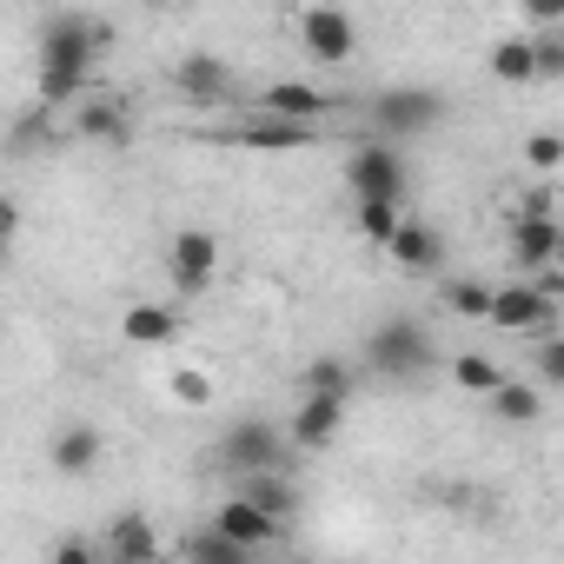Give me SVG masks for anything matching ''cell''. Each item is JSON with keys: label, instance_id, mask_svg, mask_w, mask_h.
<instances>
[{"label": "cell", "instance_id": "f1b7e54d", "mask_svg": "<svg viewBox=\"0 0 564 564\" xmlns=\"http://www.w3.org/2000/svg\"><path fill=\"white\" fill-rule=\"evenodd\" d=\"M524 372H531V379H538L544 392H564V333H557V339H538V346H531V366H524Z\"/></svg>", "mask_w": 564, "mask_h": 564}, {"label": "cell", "instance_id": "d6986e66", "mask_svg": "<svg viewBox=\"0 0 564 564\" xmlns=\"http://www.w3.org/2000/svg\"><path fill=\"white\" fill-rule=\"evenodd\" d=\"M491 419H498V425H511V432L538 425V419H544V386H538V379H511V386L491 399Z\"/></svg>", "mask_w": 564, "mask_h": 564}, {"label": "cell", "instance_id": "ac0fdd59", "mask_svg": "<svg viewBox=\"0 0 564 564\" xmlns=\"http://www.w3.org/2000/svg\"><path fill=\"white\" fill-rule=\"evenodd\" d=\"M232 140L252 147V153H300V147H313L319 133H313V127H286V120H246V127H232Z\"/></svg>", "mask_w": 564, "mask_h": 564}, {"label": "cell", "instance_id": "9a60e30c", "mask_svg": "<svg viewBox=\"0 0 564 564\" xmlns=\"http://www.w3.org/2000/svg\"><path fill=\"white\" fill-rule=\"evenodd\" d=\"M173 87H180L193 107H213V100L232 94V67H226L219 54H180V61H173Z\"/></svg>", "mask_w": 564, "mask_h": 564}, {"label": "cell", "instance_id": "ffe728a7", "mask_svg": "<svg viewBox=\"0 0 564 564\" xmlns=\"http://www.w3.org/2000/svg\"><path fill=\"white\" fill-rule=\"evenodd\" d=\"M239 491L265 511V518H279V524H293V511H300V491H293V478L286 471H265V478H239Z\"/></svg>", "mask_w": 564, "mask_h": 564}, {"label": "cell", "instance_id": "cb8c5ba5", "mask_svg": "<svg viewBox=\"0 0 564 564\" xmlns=\"http://www.w3.org/2000/svg\"><path fill=\"white\" fill-rule=\"evenodd\" d=\"M491 306H498V286H485V279H445V313L452 319H485L491 326Z\"/></svg>", "mask_w": 564, "mask_h": 564}, {"label": "cell", "instance_id": "4fadbf2b", "mask_svg": "<svg viewBox=\"0 0 564 564\" xmlns=\"http://www.w3.org/2000/svg\"><path fill=\"white\" fill-rule=\"evenodd\" d=\"M405 279H438V265H445V232L438 226H425L419 213L399 226V239H392V252H386Z\"/></svg>", "mask_w": 564, "mask_h": 564}, {"label": "cell", "instance_id": "7402d4cb", "mask_svg": "<svg viewBox=\"0 0 564 564\" xmlns=\"http://www.w3.org/2000/svg\"><path fill=\"white\" fill-rule=\"evenodd\" d=\"M74 127H80V140H107V147H120V140H127V107H120L113 94H100V100H87V107L74 113Z\"/></svg>", "mask_w": 564, "mask_h": 564}, {"label": "cell", "instance_id": "e0dca14e", "mask_svg": "<svg viewBox=\"0 0 564 564\" xmlns=\"http://www.w3.org/2000/svg\"><path fill=\"white\" fill-rule=\"evenodd\" d=\"M120 339L127 346H173L180 339V313L173 306H153V300H133L120 313Z\"/></svg>", "mask_w": 564, "mask_h": 564}, {"label": "cell", "instance_id": "83f0119b", "mask_svg": "<svg viewBox=\"0 0 564 564\" xmlns=\"http://www.w3.org/2000/svg\"><path fill=\"white\" fill-rule=\"evenodd\" d=\"M166 392H173L180 405L206 412V405H213V372H199V366H173V372H166Z\"/></svg>", "mask_w": 564, "mask_h": 564}, {"label": "cell", "instance_id": "f546056e", "mask_svg": "<svg viewBox=\"0 0 564 564\" xmlns=\"http://www.w3.org/2000/svg\"><path fill=\"white\" fill-rule=\"evenodd\" d=\"M524 160H531V173H557L564 166V133H524Z\"/></svg>", "mask_w": 564, "mask_h": 564}, {"label": "cell", "instance_id": "7c38bea8", "mask_svg": "<svg viewBox=\"0 0 564 564\" xmlns=\"http://www.w3.org/2000/svg\"><path fill=\"white\" fill-rule=\"evenodd\" d=\"M206 524H213V531H226V538H232L239 551H252V557H259V551H265V544H272L279 531H286L279 518H265V511H259V505H252L246 491H232V498H226V505H219V511H213Z\"/></svg>", "mask_w": 564, "mask_h": 564}, {"label": "cell", "instance_id": "5bb4252c", "mask_svg": "<svg viewBox=\"0 0 564 564\" xmlns=\"http://www.w3.org/2000/svg\"><path fill=\"white\" fill-rule=\"evenodd\" d=\"M339 425H346V399H300V412L286 419V438H293V452H326L333 438H339Z\"/></svg>", "mask_w": 564, "mask_h": 564}, {"label": "cell", "instance_id": "836d02e7", "mask_svg": "<svg viewBox=\"0 0 564 564\" xmlns=\"http://www.w3.org/2000/svg\"><path fill=\"white\" fill-rule=\"evenodd\" d=\"M531 286H538L551 306H564V265H544V272H531Z\"/></svg>", "mask_w": 564, "mask_h": 564}, {"label": "cell", "instance_id": "484cf974", "mask_svg": "<svg viewBox=\"0 0 564 564\" xmlns=\"http://www.w3.org/2000/svg\"><path fill=\"white\" fill-rule=\"evenodd\" d=\"M252 551H239L226 531H213V524H199V531H186V564H246Z\"/></svg>", "mask_w": 564, "mask_h": 564}, {"label": "cell", "instance_id": "9c48e42d", "mask_svg": "<svg viewBox=\"0 0 564 564\" xmlns=\"http://www.w3.org/2000/svg\"><path fill=\"white\" fill-rule=\"evenodd\" d=\"M300 41H306L313 61L339 67V61L359 54V21H352L346 8H306V14H300Z\"/></svg>", "mask_w": 564, "mask_h": 564}, {"label": "cell", "instance_id": "d6a6232c", "mask_svg": "<svg viewBox=\"0 0 564 564\" xmlns=\"http://www.w3.org/2000/svg\"><path fill=\"white\" fill-rule=\"evenodd\" d=\"M524 28H564V0H524Z\"/></svg>", "mask_w": 564, "mask_h": 564}, {"label": "cell", "instance_id": "3957f363", "mask_svg": "<svg viewBox=\"0 0 564 564\" xmlns=\"http://www.w3.org/2000/svg\"><path fill=\"white\" fill-rule=\"evenodd\" d=\"M286 432L279 425H265V419H239V425H226V438H219V465L226 471H239V478H265V471H279L286 465Z\"/></svg>", "mask_w": 564, "mask_h": 564}, {"label": "cell", "instance_id": "277c9868", "mask_svg": "<svg viewBox=\"0 0 564 564\" xmlns=\"http://www.w3.org/2000/svg\"><path fill=\"white\" fill-rule=\"evenodd\" d=\"M564 306H551L531 279H511V286H498V306H491V326L498 333H511V339H524V346H538V339H557L564 326Z\"/></svg>", "mask_w": 564, "mask_h": 564}, {"label": "cell", "instance_id": "d4e9b609", "mask_svg": "<svg viewBox=\"0 0 564 564\" xmlns=\"http://www.w3.org/2000/svg\"><path fill=\"white\" fill-rule=\"evenodd\" d=\"M491 80H505V87H538V54H531V41H498V47H491Z\"/></svg>", "mask_w": 564, "mask_h": 564}, {"label": "cell", "instance_id": "8fae6325", "mask_svg": "<svg viewBox=\"0 0 564 564\" xmlns=\"http://www.w3.org/2000/svg\"><path fill=\"white\" fill-rule=\"evenodd\" d=\"M511 265H518V279H531V272H544V265H564V226L557 219H511Z\"/></svg>", "mask_w": 564, "mask_h": 564}, {"label": "cell", "instance_id": "52a82bcc", "mask_svg": "<svg viewBox=\"0 0 564 564\" xmlns=\"http://www.w3.org/2000/svg\"><path fill=\"white\" fill-rule=\"evenodd\" d=\"M346 186H352V199H392V206H405V160H399V147H392V140L352 147Z\"/></svg>", "mask_w": 564, "mask_h": 564}, {"label": "cell", "instance_id": "2e32d148", "mask_svg": "<svg viewBox=\"0 0 564 564\" xmlns=\"http://www.w3.org/2000/svg\"><path fill=\"white\" fill-rule=\"evenodd\" d=\"M100 452H107L100 425H61V432H54V445H47V458H54V471H61V478H87V471L100 465Z\"/></svg>", "mask_w": 564, "mask_h": 564}, {"label": "cell", "instance_id": "5b68a950", "mask_svg": "<svg viewBox=\"0 0 564 564\" xmlns=\"http://www.w3.org/2000/svg\"><path fill=\"white\" fill-rule=\"evenodd\" d=\"M166 279H173L180 300L213 293V279H219V239H213L206 226H180V232L166 239Z\"/></svg>", "mask_w": 564, "mask_h": 564}, {"label": "cell", "instance_id": "44dd1931", "mask_svg": "<svg viewBox=\"0 0 564 564\" xmlns=\"http://www.w3.org/2000/svg\"><path fill=\"white\" fill-rule=\"evenodd\" d=\"M412 213L405 206H392V199H359L352 206V226H359V239H372L379 252H392V239H399V226H405Z\"/></svg>", "mask_w": 564, "mask_h": 564}, {"label": "cell", "instance_id": "6da1fadb", "mask_svg": "<svg viewBox=\"0 0 564 564\" xmlns=\"http://www.w3.org/2000/svg\"><path fill=\"white\" fill-rule=\"evenodd\" d=\"M107 47H113V28L107 21H94V14H54L41 28V100L47 107L80 100Z\"/></svg>", "mask_w": 564, "mask_h": 564}, {"label": "cell", "instance_id": "30bf717a", "mask_svg": "<svg viewBox=\"0 0 564 564\" xmlns=\"http://www.w3.org/2000/svg\"><path fill=\"white\" fill-rule=\"evenodd\" d=\"M100 551H107L113 564H166V551H160V524H153L147 511H113L107 531H100Z\"/></svg>", "mask_w": 564, "mask_h": 564}, {"label": "cell", "instance_id": "4316f807", "mask_svg": "<svg viewBox=\"0 0 564 564\" xmlns=\"http://www.w3.org/2000/svg\"><path fill=\"white\" fill-rule=\"evenodd\" d=\"M306 392H313V399H346V392H352V366L333 359V352L313 359V366H306Z\"/></svg>", "mask_w": 564, "mask_h": 564}, {"label": "cell", "instance_id": "e575fe53", "mask_svg": "<svg viewBox=\"0 0 564 564\" xmlns=\"http://www.w3.org/2000/svg\"><path fill=\"white\" fill-rule=\"evenodd\" d=\"M246 564H259V557H246Z\"/></svg>", "mask_w": 564, "mask_h": 564}, {"label": "cell", "instance_id": "4dcf8cb0", "mask_svg": "<svg viewBox=\"0 0 564 564\" xmlns=\"http://www.w3.org/2000/svg\"><path fill=\"white\" fill-rule=\"evenodd\" d=\"M538 54V80H564V34H531Z\"/></svg>", "mask_w": 564, "mask_h": 564}, {"label": "cell", "instance_id": "1f68e13d", "mask_svg": "<svg viewBox=\"0 0 564 564\" xmlns=\"http://www.w3.org/2000/svg\"><path fill=\"white\" fill-rule=\"evenodd\" d=\"M47 564H107V551H100V538H61Z\"/></svg>", "mask_w": 564, "mask_h": 564}, {"label": "cell", "instance_id": "7a4b0ae2", "mask_svg": "<svg viewBox=\"0 0 564 564\" xmlns=\"http://www.w3.org/2000/svg\"><path fill=\"white\" fill-rule=\"evenodd\" d=\"M432 366H438V346H432V333H425L412 313H392V319H379V326L366 333V372H372V379L405 386V379H425Z\"/></svg>", "mask_w": 564, "mask_h": 564}, {"label": "cell", "instance_id": "8992f818", "mask_svg": "<svg viewBox=\"0 0 564 564\" xmlns=\"http://www.w3.org/2000/svg\"><path fill=\"white\" fill-rule=\"evenodd\" d=\"M333 107H339V94H326L313 80H272V87H259L252 120H286V127H313L319 133Z\"/></svg>", "mask_w": 564, "mask_h": 564}, {"label": "cell", "instance_id": "603a6c76", "mask_svg": "<svg viewBox=\"0 0 564 564\" xmlns=\"http://www.w3.org/2000/svg\"><path fill=\"white\" fill-rule=\"evenodd\" d=\"M452 386H458V392H485V399H498V392L511 386V372H505L498 359H485V352H458V359H452Z\"/></svg>", "mask_w": 564, "mask_h": 564}, {"label": "cell", "instance_id": "ba28073f", "mask_svg": "<svg viewBox=\"0 0 564 564\" xmlns=\"http://www.w3.org/2000/svg\"><path fill=\"white\" fill-rule=\"evenodd\" d=\"M438 113H445V100L432 87H386V94H372V133L379 140L425 133V127H438Z\"/></svg>", "mask_w": 564, "mask_h": 564}]
</instances>
